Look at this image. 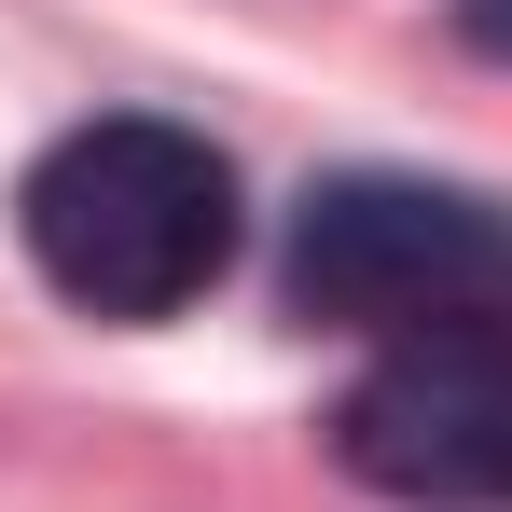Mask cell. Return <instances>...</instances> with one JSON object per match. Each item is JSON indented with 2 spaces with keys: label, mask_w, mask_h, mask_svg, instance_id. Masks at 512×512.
I'll return each instance as SVG.
<instances>
[{
  "label": "cell",
  "mask_w": 512,
  "mask_h": 512,
  "mask_svg": "<svg viewBox=\"0 0 512 512\" xmlns=\"http://www.w3.org/2000/svg\"><path fill=\"white\" fill-rule=\"evenodd\" d=\"M14 222L84 319H180L236 263V167L167 111H97L28 167Z\"/></svg>",
  "instance_id": "obj_1"
},
{
  "label": "cell",
  "mask_w": 512,
  "mask_h": 512,
  "mask_svg": "<svg viewBox=\"0 0 512 512\" xmlns=\"http://www.w3.org/2000/svg\"><path fill=\"white\" fill-rule=\"evenodd\" d=\"M291 305L333 319V333H443V319H499L512 305V222L485 194H443V180H319L305 222H291Z\"/></svg>",
  "instance_id": "obj_2"
},
{
  "label": "cell",
  "mask_w": 512,
  "mask_h": 512,
  "mask_svg": "<svg viewBox=\"0 0 512 512\" xmlns=\"http://www.w3.org/2000/svg\"><path fill=\"white\" fill-rule=\"evenodd\" d=\"M333 457L416 512H512V305L374 346V374L333 402Z\"/></svg>",
  "instance_id": "obj_3"
},
{
  "label": "cell",
  "mask_w": 512,
  "mask_h": 512,
  "mask_svg": "<svg viewBox=\"0 0 512 512\" xmlns=\"http://www.w3.org/2000/svg\"><path fill=\"white\" fill-rule=\"evenodd\" d=\"M457 28H471V42H485V56L512 70V0H457Z\"/></svg>",
  "instance_id": "obj_4"
}]
</instances>
